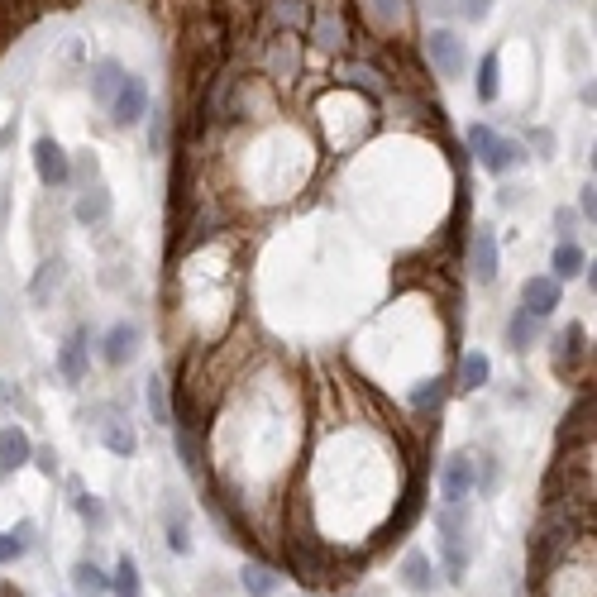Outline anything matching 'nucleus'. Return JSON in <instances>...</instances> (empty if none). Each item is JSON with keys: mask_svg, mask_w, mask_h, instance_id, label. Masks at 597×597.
<instances>
[{"mask_svg": "<svg viewBox=\"0 0 597 597\" xmlns=\"http://www.w3.org/2000/svg\"><path fill=\"white\" fill-rule=\"evenodd\" d=\"M72 588L82 597H106L110 574H101V564H91V559H77V564H72Z\"/></svg>", "mask_w": 597, "mask_h": 597, "instance_id": "obj_14", "label": "nucleus"}, {"mask_svg": "<svg viewBox=\"0 0 597 597\" xmlns=\"http://www.w3.org/2000/svg\"><path fill=\"white\" fill-rule=\"evenodd\" d=\"M497 91H502V63H497V53H483V63H478V101L492 106Z\"/></svg>", "mask_w": 597, "mask_h": 597, "instance_id": "obj_20", "label": "nucleus"}, {"mask_svg": "<svg viewBox=\"0 0 597 597\" xmlns=\"http://www.w3.org/2000/svg\"><path fill=\"white\" fill-rule=\"evenodd\" d=\"M34 464H39L43 473H53V469H58V459H53V449H34Z\"/></svg>", "mask_w": 597, "mask_h": 597, "instance_id": "obj_32", "label": "nucleus"}, {"mask_svg": "<svg viewBox=\"0 0 597 597\" xmlns=\"http://www.w3.org/2000/svg\"><path fill=\"white\" fill-rule=\"evenodd\" d=\"M15 402H20V392H15V383H0V411H10Z\"/></svg>", "mask_w": 597, "mask_h": 597, "instance_id": "obj_33", "label": "nucleus"}, {"mask_svg": "<svg viewBox=\"0 0 597 597\" xmlns=\"http://www.w3.org/2000/svg\"><path fill=\"white\" fill-rule=\"evenodd\" d=\"M58 373H63L67 383H82L86 378V340L82 335H72V340L58 349Z\"/></svg>", "mask_w": 597, "mask_h": 597, "instance_id": "obj_15", "label": "nucleus"}, {"mask_svg": "<svg viewBox=\"0 0 597 597\" xmlns=\"http://www.w3.org/2000/svg\"><path fill=\"white\" fill-rule=\"evenodd\" d=\"M426 53L440 77H464V67H469V48H464V39L454 29H430Z\"/></svg>", "mask_w": 597, "mask_h": 597, "instance_id": "obj_2", "label": "nucleus"}, {"mask_svg": "<svg viewBox=\"0 0 597 597\" xmlns=\"http://www.w3.org/2000/svg\"><path fill=\"white\" fill-rule=\"evenodd\" d=\"M469 149L478 153V163L488 172H512L521 168L531 153H526V144H516V139H502L492 125H473L469 129Z\"/></svg>", "mask_w": 597, "mask_h": 597, "instance_id": "obj_1", "label": "nucleus"}, {"mask_svg": "<svg viewBox=\"0 0 597 597\" xmlns=\"http://www.w3.org/2000/svg\"><path fill=\"white\" fill-rule=\"evenodd\" d=\"M20 555H24V545L15 540V531H10V535L0 531V564H10V559H20Z\"/></svg>", "mask_w": 597, "mask_h": 597, "instance_id": "obj_28", "label": "nucleus"}, {"mask_svg": "<svg viewBox=\"0 0 597 597\" xmlns=\"http://www.w3.org/2000/svg\"><path fill=\"white\" fill-rule=\"evenodd\" d=\"M373 15H378V24H397L402 20V0H378Z\"/></svg>", "mask_w": 597, "mask_h": 597, "instance_id": "obj_26", "label": "nucleus"}, {"mask_svg": "<svg viewBox=\"0 0 597 597\" xmlns=\"http://www.w3.org/2000/svg\"><path fill=\"white\" fill-rule=\"evenodd\" d=\"M77 512H82V521L91 526V531H106V502L101 497H77Z\"/></svg>", "mask_w": 597, "mask_h": 597, "instance_id": "obj_25", "label": "nucleus"}, {"mask_svg": "<svg viewBox=\"0 0 597 597\" xmlns=\"http://www.w3.org/2000/svg\"><path fill=\"white\" fill-rule=\"evenodd\" d=\"M144 115H149V82L134 77V72H125V82H120L115 101H110V120L125 129V125H139Z\"/></svg>", "mask_w": 597, "mask_h": 597, "instance_id": "obj_3", "label": "nucleus"}, {"mask_svg": "<svg viewBox=\"0 0 597 597\" xmlns=\"http://www.w3.org/2000/svg\"><path fill=\"white\" fill-rule=\"evenodd\" d=\"M555 225H559V239H569V235H574V211H559Z\"/></svg>", "mask_w": 597, "mask_h": 597, "instance_id": "obj_34", "label": "nucleus"}, {"mask_svg": "<svg viewBox=\"0 0 597 597\" xmlns=\"http://www.w3.org/2000/svg\"><path fill=\"white\" fill-rule=\"evenodd\" d=\"M163 521H168L172 555H187V550H192V531H187V516H182V507H168V512H163Z\"/></svg>", "mask_w": 597, "mask_h": 597, "instance_id": "obj_22", "label": "nucleus"}, {"mask_svg": "<svg viewBox=\"0 0 597 597\" xmlns=\"http://www.w3.org/2000/svg\"><path fill=\"white\" fill-rule=\"evenodd\" d=\"M15 540L29 550V545H34V521H20V526H15Z\"/></svg>", "mask_w": 597, "mask_h": 597, "instance_id": "obj_35", "label": "nucleus"}, {"mask_svg": "<svg viewBox=\"0 0 597 597\" xmlns=\"http://www.w3.org/2000/svg\"><path fill=\"white\" fill-rule=\"evenodd\" d=\"M469 258H473V282H492V278H497L502 258H497V235H492L488 225H478V230H473Z\"/></svg>", "mask_w": 597, "mask_h": 597, "instance_id": "obj_8", "label": "nucleus"}, {"mask_svg": "<svg viewBox=\"0 0 597 597\" xmlns=\"http://www.w3.org/2000/svg\"><path fill=\"white\" fill-rule=\"evenodd\" d=\"M34 172H39V182L53 192V187H67V177H72V158L58 139H48L43 134L39 144H34Z\"/></svg>", "mask_w": 597, "mask_h": 597, "instance_id": "obj_4", "label": "nucleus"}, {"mask_svg": "<svg viewBox=\"0 0 597 597\" xmlns=\"http://www.w3.org/2000/svg\"><path fill=\"white\" fill-rule=\"evenodd\" d=\"M320 34H325V43L335 48V43H340V24H335V20H320Z\"/></svg>", "mask_w": 597, "mask_h": 597, "instance_id": "obj_36", "label": "nucleus"}, {"mask_svg": "<svg viewBox=\"0 0 597 597\" xmlns=\"http://www.w3.org/2000/svg\"><path fill=\"white\" fill-rule=\"evenodd\" d=\"M58 282H63V263H43L39 278H34V287H29V297H34V301H48L53 292H58Z\"/></svg>", "mask_w": 597, "mask_h": 597, "instance_id": "obj_23", "label": "nucleus"}, {"mask_svg": "<svg viewBox=\"0 0 597 597\" xmlns=\"http://www.w3.org/2000/svg\"><path fill=\"white\" fill-rule=\"evenodd\" d=\"M492 15V0H464V20L469 24H483Z\"/></svg>", "mask_w": 597, "mask_h": 597, "instance_id": "obj_27", "label": "nucleus"}, {"mask_svg": "<svg viewBox=\"0 0 597 597\" xmlns=\"http://www.w3.org/2000/svg\"><path fill=\"white\" fill-rule=\"evenodd\" d=\"M134 354H139V325L115 320V325L106 330V340H101V359H106L110 368H125Z\"/></svg>", "mask_w": 597, "mask_h": 597, "instance_id": "obj_6", "label": "nucleus"}, {"mask_svg": "<svg viewBox=\"0 0 597 597\" xmlns=\"http://www.w3.org/2000/svg\"><path fill=\"white\" fill-rule=\"evenodd\" d=\"M559 301H564V287H559V278H550V273H540V278H531L521 287V311L535 320H550Z\"/></svg>", "mask_w": 597, "mask_h": 597, "instance_id": "obj_5", "label": "nucleus"}, {"mask_svg": "<svg viewBox=\"0 0 597 597\" xmlns=\"http://www.w3.org/2000/svg\"><path fill=\"white\" fill-rule=\"evenodd\" d=\"M101 445H106L110 454H120V459H129V454L139 449V435H134V426H129V421H120V416H110V421H101Z\"/></svg>", "mask_w": 597, "mask_h": 597, "instance_id": "obj_13", "label": "nucleus"}, {"mask_svg": "<svg viewBox=\"0 0 597 597\" xmlns=\"http://www.w3.org/2000/svg\"><path fill=\"white\" fill-rule=\"evenodd\" d=\"M110 192L101 187V182H86V192L77 196V206H72V215H77V225H86V230H101L110 220Z\"/></svg>", "mask_w": 597, "mask_h": 597, "instance_id": "obj_7", "label": "nucleus"}, {"mask_svg": "<svg viewBox=\"0 0 597 597\" xmlns=\"http://www.w3.org/2000/svg\"><path fill=\"white\" fill-rule=\"evenodd\" d=\"M120 82H125V67L115 63V58H101V63L91 67V96H96L101 106H110V101H115Z\"/></svg>", "mask_w": 597, "mask_h": 597, "instance_id": "obj_12", "label": "nucleus"}, {"mask_svg": "<svg viewBox=\"0 0 597 597\" xmlns=\"http://www.w3.org/2000/svg\"><path fill=\"white\" fill-rule=\"evenodd\" d=\"M531 144L540 149V158H555V134H550V129H535Z\"/></svg>", "mask_w": 597, "mask_h": 597, "instance_id": "obj_30", "label": "nucleus"}, {"mask_svg": "<svg viewBox=\"0 0 597 597\" xmlns=\"http://www.w3.org/2000/svg\"><path fill=\"white\" fill-rule=\"evenodd\" d=\"M440 492H445V502H469L473 492V459L469 454H454L440 473Z\"/></svg>", "mask_w": 597, "mask_h": 597, "instance_id": "obj_10", "label": "nucleus"}, {"mask_svg": "<svg viewBox=\"0 0 597 597\" xmlns=\"http://www.w3.org/2000/svg\"><path fill=\"white\" fill-rule=\"evenodd\" d=\"M578 215L593 225V215H597V201H593V187H583V196H578Z\"/></svg>", "mask_w": 597, "mask_h": 597, "instance_id": "obj_31", "label": "nucleus"}, {"mask_svg": "<svg viewBox=\"0 0 597 597\" xmlns=\"http://www.w3.org/2000/svg\"><path fill=\"white\" fill-rule=\"evenodd\" d=\"M149 411L158 426H168L172 421V402H168V383L163 378H149Z\"/></svg>", "mask_w": 597, "mask_h": 597, "instance_id": "obj_24", "label": "nucleus"}, {"mask_svg": "<svg viewBox=\"0 0 597 597\" xmlns=\"http://www.w3.org/2000/svg\"><path fill=\"white\" fill-rule=\"evenodd\" d=\"M239 583H244V593L249 597H273L282 588V574H273V569H263V564H244V574H239Z\"/></svg>", "mask_w": 597, "mask_h": 597, "instance_id": "obj_16", "label": "nucleus"}, {"mask_svg": "<svg viewBox=\"0 0 597 597\" xmlns=\"http://www.w3.org/2000/svg\"><path fill=\"white\" fill-rule=\"evenodd\" d=\"M440 392H445V387H440V378H435V383L416 387V392H411V402H416V406H430V402H440Z\"/></svg>", "mask_w": 597, "mask_h": 597, "instance_id": "obj_29", "label": "nucleus"}, {"mask_svg": "<svg viewBox=\"0 0 597 597\" xmlns=\"http://www.w3.org/2000/svg\"><path fill=\"white\" fill-rule=\"evenodd\" d=\"M550 268H555V278H559V282H564V278H578V273H583V249L564 239V244L555 249V258H550Z\"/></svg>", "mask_w": 597, "mask_h": 597, "instance_id": "obj_21", "label": "nucleus"}, {"mask_svg": "<svg viewBox=\"0 0 597 597\" xmlns=\"http://www.w3.org/2000/svg\"><path fill=\"white\" fill-rule=\"evenodd\" d=\"M34 459V440L24 435V426H0V473H15Z\"/></svg>", "mask_w": 597, "mask_h": 597, "instance_id": "obj_9", "label": "nucleus"}, {"mask_svg": "<svg viewBox=\"0 0 597 597\" xmlns=\"http://www.w3.org/2000/svg\"><path fill=\"white\" fill-rule=\"evenodd\" d=\"M488 378H492V363H488V354H464V363H459V387L464 392H478V387H488Z\"/></svg>", "mask_w": 597, "mask_h": 597, "instance_id": "obj_18", "label": "nucleus"}, {"mask_svg": "<svg viewBox=\"0 0 597 597\" xmlns=\"http://www.w3.org/2000/svg\"><path fill=\"white\" fill-rule=\"evenodd\" d=\"M535 335H540V320H535V316H526V311L516 306V311H512V320H507V344L526 354V349H531V344H535Z\"/></svg>", "mask_w": 597, "mask_h": 597, "instance_id": "obj_19", "label": "nucleus"}, {"mask_svg": "<svg viewBox=\"0 0 597 597\" xmlns=\"http://www.w3.org/2000/svg\"><path fill=\"white\" fill-rule=\"evenodd\" d=\"M402 588H406V593H416V597L435 593V569H430V559L421 555V550H406V559H402Z\"/></svg>", "mask_w": 597, "mask_h": 597, "instance_id": "obj_11", "label": "nucleus"}, {"mask_svg": "<svg viewBox=\"0 0 597 597\" xmlns=\"http://www.w3.org/2000/svg\"><path fill=\"white\" fill-rule=\"evenodd\" d=\"M110 593L115 597H144V578H139V564H134L129 555L115 564V574H110Z\"/></svg>", "mask_w": 597, "mask_h": 597, "instance_id": "obj_17", "label": "nucleus"}]
</instances>
